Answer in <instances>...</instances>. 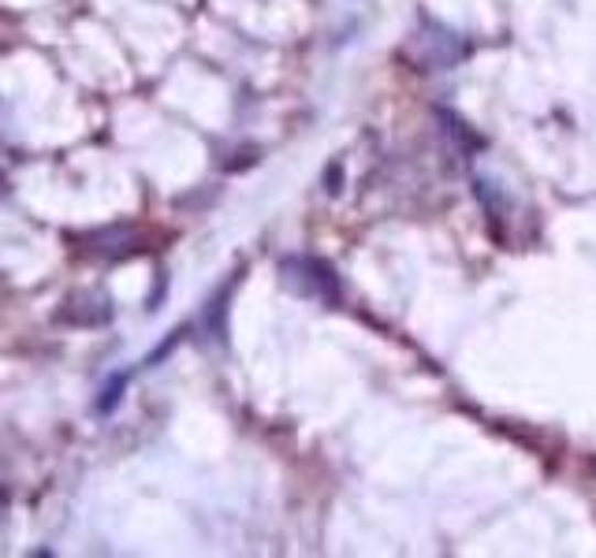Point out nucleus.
Wrapping results in <instances>:
<instances>
[{"label":"nucleus","mask_w":596,"mask_h":558,"mask_svg":"<svg viewBox=\"0 0 596 558\" xmlns=\"http://www.w3.org/2000/svg\"><path fill=\"white\" fill-rule=\"evenodd\" d=\"M280 272H283V287H288L291 295L310 298V302H325V306H336L339 302V280L325 261L283 258Z\"/></svg>","instance_id":"obj_1"},{"label":"nucleus","mask_w":596,"mask_h":558,"mask_svg":"<svg viewBox=\"0 0 596 558\" xmlns=\"http://www.w3.org/2000/svg\"><path fill=\"white\" fill-rule=\"evenodd\" d=\"M418 45H425V56H418L425 67H447L466 56V45L436 23H425V34L418 37Z\"/></svg>","instance_id":"obj_2"},{"label":"nucleus","mask_w":596,"mask_h":558,"mask_svg":"<svg viewBox=\"0 0 596 558\" xmlns=\"http://www.w3.org/2000/svg\"><path fill=\"white\" fill-rule=\"evenodd\" d=\"M123 387H127V372H120V376L109 380V387H105L101 398H97V409H101V414H112L116 403H120V391H123Z\"/></svg>","instance_id":"obj_3"}]
</instances>
